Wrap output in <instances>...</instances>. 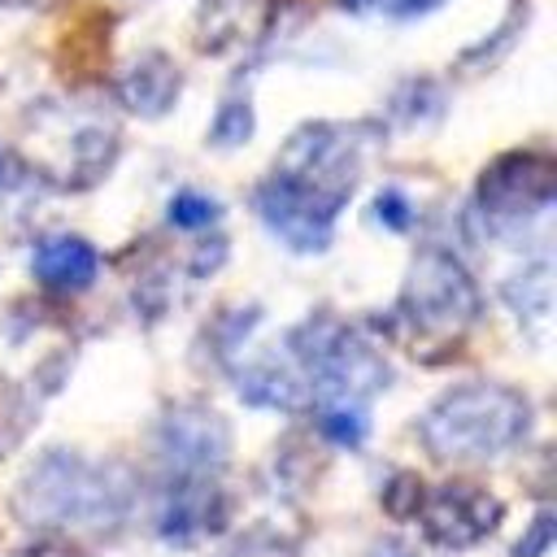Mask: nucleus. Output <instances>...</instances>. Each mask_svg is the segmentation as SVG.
I'll use <instances>...</instances> for the list:
<instances>
[{
	"label": "nucleus",
	"instance_id": "obj_1",
	"mask_svg": "<svg viewBox=\"0 0 557 557\" xmlns=\"http://www.w3.org/2000/svg\"><path fill=\"white\" fill-rule=\"evenodd\" d=\"M357 183L352 139L339 126H305L274 174L257 187V209L274 235L313 252L331 239V222Z\"/></svg>",
	"mask_w": 557,
	"mask_h": 557
},
{
	"label": "nucleus",
	"instance_id": "obj_2",
	"mask_svg": "<svg viewBox=\"0 0 557 557\" xmlns=\"http://www.w3.org/2000/svg\"><path fill=\"white\" fill-rule=\"evenodd\" d=\"M527 431V400L496 383L448 392L426 418L422 435L435 457H496Z\"/></svg>",
	"mask_w": 557,
	"mask_h": 557
},
{
	"label": "nucleus",
	"instance_id": "obj_3",
	"mask_svg": "<svg viewBox=\"0 0 557 557\" xmlns=\"http://www.w3.org/2000/svg\"><path fill=\"white\" fill-rule=\"evenodd\" d=\"M405 309L418 326L457 331L474 318L479 292H474L470 274L448 252H422V261L409 274V287H405Z\"/></svg>",
	"mask_w": 557,
	"mask_h": 557
},
{
	"label": "nucleus",
	"instance_id": "obj_4",
	"mask_svg": "<svg viewBox=\"0 0 557 557\" xmlns=\"http://www.w3.org/2000/svg\"><path fill=\"white\" fill-rule=\"evenodd\" d=\"M479 200L496 222H518L553 200V170L540 157H505L483 174Z\"/></svg>",
	"mask_w": 557,
	"mask_h": 557
},
{
	"label": "nucleus",
	"instance_id": "obj_5",
	"mask_svg": "<svg viewBox=\"0 0 557 557\" xmlns=\"http://www.w3.org/2000/svg\"><path fill=\"white\" fill-rule=\"evenodd\" d=\"M500 509L496 500H487L483 492H470V487H444L431 505V518H426V531L431 540H440L444 548H470L479 535H487L496 527Z\"/></svg>",
	"mask_w": 557,
	"mask_h": 557
},
{
	"label": "nucleus",
	"instance_id": "obj_6",
	"mask_svg": "<svg viewBox=\"0 0 557 557\" xmlns=\"http://www.w3.org/2000/svg\"><path fill=\"white\" fill-rule=\"evenodd\" d=\"M30 270L44 287H57V292H83L96 270H100V257L87 239H74V235H52L44 239L35 252H30Z\"/></svg>",
	"mask_w": 557,
	"mask_h": 557
},
{
	"label": "nucleus",
	"instance_id": "obj_7",
	"mask_svg": "<svg viewBox=\"0 0 557 557\" xmlns=\"http://www.w3.org/2000/svg\"><path fill=\"white\" fill-rule=\"evenodd\" d=\"M122 96L135 113H165L178 96V70L161 57V52H148L144 61L131 65V74L122 78Z\"/></svg>",
	"mask_w": 557,
	"mask_h": 557
},
{
	"label": "nucleus",
	"instance_id": "obj_8",
	"mask_svg": "<svg viewBox=\"0 0 557 557\" xmlns=\"http://www.w3.org/2000/svg\"><path fill=\"white\" fill-rule=\"evenodd\" d=\"M322 431L335 444H361L366 440V409L361 405H326L322 409Z\"/></svg>",
	"mask_w": 557,
	"mask_h": 557
},
{
	"label": "nucleus",
	"instance_id": "obj_9",
	"mask_svg": "<svg viewBox=\"0 0 557 557\" xmlns=\"http://www.w3.org/2000/svg\"><path fill=\"white\" fill-rule=\"evenodd\" d=\"M218 218V200H209V196H200V191H178L174 200H170V222L178 226V231H200V226H209Z\"/></svg>",
	"mask_w": 557,
	"mask_h": 557
},
{
	"label": "nucleus",
	"instance_id": "obj_10",
	"mask_svg": "<svg viewBox=\"0 0 557 557\" xmlns=\"http://www.w3.org/2000/svg\"><path fill=\"white\" fill-rule=\"evenodd\" d=\"M248 135H252V113H248V104L231 100V104L218 113V122H213V139H218V144H239V139H248Z\"/></svg>",
	"mask_w": 557,
	"mask_h": 557
},
{
	"label": "nucleus",
	"instance_id": "obj_11",
	"mask_svg": "<svg viewBox=\"0 0 557 557\" xmlns=\"http://www.w3.org/2000/svg\"><path fill=\"white\" fill-rule=\"evenodd\" d=\"M339 4H352V9H374V13H387V17H418V13L440 9L444 0H339Z\"/></svg>",
	"mask_w": 557,
	"mask_h": 557
},
{
	"label": "nucleus",
	"instance_id": "obj_12",
	"mask_svg": "<svg viewBox=\"0 0 557 557\" xmlns=\"http://www.w3.org/2000/svg\"><path fill=\"white\" fill-rule=\"evenodd\" d=\"M374 213H379V222L392 226V231H405L409 218H413V213H409V200H405L400 191H383V196L374 200Z\"/></svg>",
	"mask_w": 557,
	"mask_h": 557
},
{
	"label": "nucleus",
	"instance_id": "obj_13",
	"mask_svg": "<svg viewBox=\"0 0 557 557\" xmlns=\"http://www.w3.org/2000/svg\"><path fill=\"white\" fill-rule=\"evenodd\" d=\"M0 4H35V0H0Z\"/></svg>",
	"mask_w": 557,
	"mask_h": 557
}]
</instances>
